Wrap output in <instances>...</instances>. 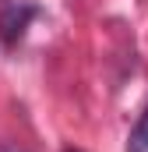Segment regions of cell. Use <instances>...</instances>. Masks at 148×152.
<instances>
[{"label": "cell", "instance_id": "obj_1", "mask_svg": "<svg viewBox=\"0 0 148 152\" xmlns=\"http://www.w3.org/2000/svg\"><path fill=\"white\" fill-rule=\"evenodd\" d=\"M36 4H28V0H7L4 7H0V39L7 42V46H14L18 39L25 36V28H28V21L36 18Z\"/></svg>", "mask_w": 148, "mask_h": 152}, {"label": "cell", "instance_id": "obj_2", "mask_svg": "<svg viewBox=\"0 0 148 152\" xmlns=\"http://www.w3.org/2000/svg\"><path fill=\"white\" fill-rule=\"evenodd\" d=\"M131 149L134 152H148V106H145V113H141V120H138V127H134Z\"/></svg>", "mask_w": 148, "mask_h": 152}, {"label": "cell", "instance_id": "obj_3", "mask_svg": "<svg viewBox=\"0 0 148 152\" xmlns=\"http://www.w3.org/2000/svg\"><path fill=\"white\" fill-rule=\"evenodd\" d=\"M0 152H21V149H0Z\"/></svg>", "mask_w": 148, "mask_h": 152}]
</instances>
